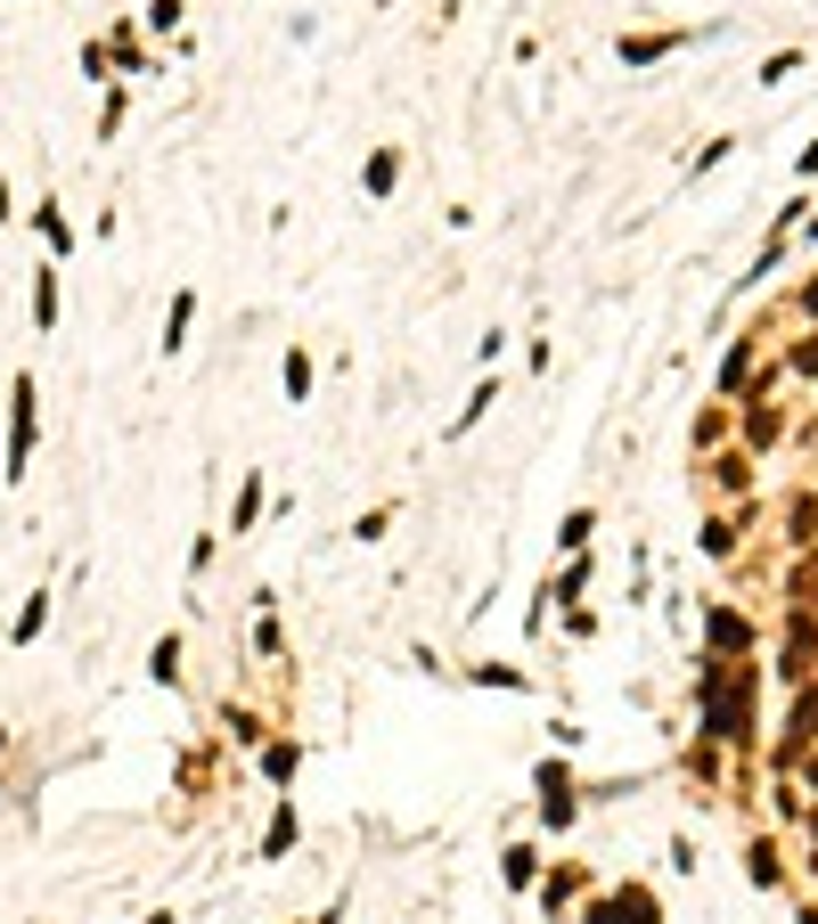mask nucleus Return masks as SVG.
Masks as SVG:
<instances>
[{"instance_id": "nucleus-2", "label": "nucleus", "mask_w": 818, "mask_h": 924, "mask_svg": "<svg viewBox=\"0 0 818 924\" xmlns=\"http://www.w3.org/2000/svg\"><path fill=\"white\" fill-rule=\"evenodd\" d=\"M287 393H296V402L311 393V361H303V352H287Z\"/></svg>"}, {"instance_id": "nucleus-1", "label": "nucleus", "mask_w": 818, "mask_h": 924, "mask_svg": "<svg viewBox=\"0 0 818 924\" xmlns=\"http://www.w3.org/2000/svg\"><path fill=\"white\" fill-rule=\"evenodd\" d=\"M25 458H33V376H17V409H9V467L0 475H25Z\"/></svg>"}]
</instances>
